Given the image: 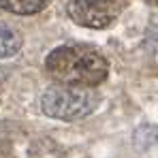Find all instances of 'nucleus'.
Returning <instances> with one entry per match:
<instances>
[{"mask_svg": "<svg viewBox=\"0 0 158 158\" xmlns=\"http://www.w3.org/2000/svg\"><path fill=\"white\" fill-rule=\"evenodd\" d=\"M52 0H0V9L15 15H34L43 11Z\"/></svg>", "mask_w": 158, "mask_h": 158, "instance_id": "5", "label": "nucleus"}, {"mask_svg": "<svg viewBox=\"0 0 158 158\" xmlns=\"http://www.w3.org/2000/svg\"><path fill=\"white\" fill-rule=\"evenodd\" d=\"M101 103V96L92 88L83 85H66V83H56L47 88L41 96V109L45 115L73 122L90 115Z\"/></svg>", "mask_w": 158, "mask_h": 158, "instance_id": "2", "label": "nucleus"}, {"mask_svg": "<svg viewBox=\"0 0 158 158\" xmlns=\"http://www.w3.org/2000/svg\"><path fill=\"white\" fill-rule=\"evenodd\" d=\"M45 69L56 83L83 88H94L109 75V62L105 56L98 49L81 43L56 47L45 60Z\"/></svg>", "mask_w": 158, "mask_h": 158, "instance_id": "1", "label": "nucleus"}, {"mask_svg": "<svg viewBox=\"0 0 158 158\" xmlns=\"http://www.w3.org/2000/svg\"><path fill=\"white\" fill-rule=\"evenodd\" d=\"M19 49H22V34L13 26L0 22V60L13 58Z\"/></svg>", "mask_w": 158, "mask_h": 158, "instance_id": "4", "label": "nucleus"}, {"mask_svg": "<svg viewBox=\"0 0 158 158\" xmlns=\"http://www.w3.org/2000/svg\"><path fill=\"white\" fill-rule=\"evenodd\" d=\"M124 4L126 0H69L66 13L79 26L101 30L113 24Z\"/></svg>", "mask_w": 158, "mask_h": 158, "instance_id": "3", "label": "nucleus"}]
</instances>
